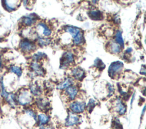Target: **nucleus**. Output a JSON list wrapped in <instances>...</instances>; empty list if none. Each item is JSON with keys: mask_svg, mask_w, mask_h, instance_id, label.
Segmentation results:
<instances>
[{"mask_svg": "<svg viewBox=\"0 0 146 129\" xmlns=\"http://www.w3.org/2000/svg\"><path fill=\"white\" fill-rule=\"evenodd\" d=\"M15 97L17 104L18 103L21 106H27L33 101V95L27 89H23L21 90L15 95Z\"/></svg>", "mask_w": 146, "mask_h": 129, "instance_id": "f257e3e1", "label": "nucleus"}, {"mask_svg": "<svg viewBox=\"0 0 146 129\" xmlns=\"http://www.w3.org/2000/svg\"><path fill=\"white\" fill-rule=\"evenodd\" d=\"M123 63L121 61H115L111 64L108 68V74L112 78H116L120 75L123 69Z\"/></svg>", "mask_w": 146, "mask_h": 129, "instance_id": "f03ea898", "label": "nucleus"}, {"mask_svg": "<svg viewBox=\"0 0 146 129\" xmlns=\"http://www.w3.org/2000/svg\"><path fill=\"white\" fill-rule=\"evenodd\" d=\"M74 62V56L71 52H65L60 59V66L62 68L68 67Z\"/></svg>", "mask_w": 146, "mask_h": 129, "instance_id": "7ed1b4c3", "label": "nucleus"}, {"mask_svg": "<svg viewBox=\"0 0 146 129\" xmlns=\"http://www.w3.org/2000/svg\"><path fill=\"white\" fill-rule=\"evenodd\" d=\"M19 47L21 51L25 53H30L34 51L35 48V45L28 40H23L21 41L19 44Z\"/></svg>", "mask_w": 146, "mask_h": 129, "instance_id": "20e7f679", "label": "nucleus"}, {"mask_svg": "<svg viewBox=\"0 0 146 129\" xmlns=\"http://www.w3.org/2000/svg\"><path fill=\"white\" fill-rule=\"evenodd\" d=\"M86 108V103L83 102H73L70 105V109L74 113H80L84 111Z\"/></svg>", "mask_w": 146, "mask_h": 129, "instance_id": "39448f33", "label": "nucleus"}, {"mask_svg": "<svg viewBox=\"0 0 146 129\" xmlns=\"http://www.w3.org/2000/svg\"><path fill=\"white\" fill-rule=\"evenodd\" d=\"M115 111L120 115H124L126 112V106L119 98H117L114 102Z\"/></svg>", "mask_w": 146, "mask_h": 129, "instance_id": "423d86ee", "label": "nucleus"}, {"mask_svg": "<svg viewBox=\"0 0 146 129\" xmlns=\"http://www.w3.org/2000/svg\"><path fill=\"white\" fill-rule=\"evenodd\" d=\"M79 117L74 113L70 112L66 120V125L67 126H71L76 124L79 123Z\"/></svg>", "mask_w": 146, "mask_h": 129, "instance_id": "0eeeda50", "label": "nucleus"}, {"mask_svg": "<svg viewBox=\"0 0 146 129\" xmlns=\"http://www.w3.org/2000/svg\"><path fill=\"white\" fill-rule=\"evenodd\" d=\"M4 7H6V10L9 11L15 10L18 6L19 3H17L18 1H4Z\"/></svg>", "mask_w": 146, "mask_h": 129, "instance_id": "6e6552de", "label": "nucleus"}, {"mask_svg": "<svg viewBox=\"0 0 146 129\" xmlns=\"http://www.w3.org/2000/svg\"><path fill=\"white\" fill-rule=\"evenodd\" d=\"M78 88L75 86H70L66 88V93L70 99L73 100L75 99L78 94Z\"/></svg>", "mask_w": 146, "mask_h": 129, "instance_id": "1a4fd4ad", "label": "nucleus"}, {"mask_svg": "<svg viewBox=\"0 0 146 129\" xmlns=\"http://www.w3.org/2000/svg\"><path fill=\"white\" fill-rule=\"evenodd\" d=\"M37 30L39 31V32H41L42 34L45 36H50L51 34V30L44 23H40L38 24L37 26Z\"/></svg>", "mask_w": 146, "mask_h": 129, "instance_id": "9d476101", "label": "nucleus"}, {"mask_svg": "<svg viewBox=\"0 0 146 129\" xmlns=\"http://www.w3.org/2000/svg\"><path fill=\"white\" fill-rule=\"evenodd\" d=\"M64 31L70 34L73 39H74L81 32L79 28L71 26H66L64 28Z\"/></svg>", "mask_w": 146, "mask_h": 129, "instance_id": "9b49d317", "label": "nucleus"}, {"mask_svg": "<svg viewBox=\"0 0 146 129\" xmlns=\"http://www.w3.org/2000/svg\"><path fill=\"white\" fill-rule=\"evenodd\" d=\"M72 74L74 78L77 80H82L84 77V71L79 67L74 68L72 70Z\"/></svg>", "mask_w": 146, "mask_h": 129, "instance_id": "f8f14e48", "label": "nucleus"}, {"mask_svg": "<svg viewBox=\"0 0 146 129\" xmlns=\"http://www.w3.org/2000/svg\"><path fill=\"white\" fill-rule=\"evenodd\" d=\"M31 68H32L33 70L37 75L43 76L44 74V69L36 61V62H34V63H33L31 64Z\"/></svg>", "mask_w": 146, "mask_h": 129, "instance_id": "ddd939ff", "label": "nucleus"}, {"mask_svg": "<svg viewBox=\"0 0 146 129\" xmlns=\"http://www.w3.org/2000/svg\"><path fill=\"white\" fill-rule=\"evenodd\" d=\"M88 15L90 16V17L93 19V20H101L103 19V14L101 13V11H100L98 10H91L89 13Z\"/></svg>", "mask_w": 146, "mask_h": 129, "instance_id": "4468645a", "label": "nucleus"}, {"mask_svg": "<svg viewBox=\"0 0 146 129\" xmlns=\"http://www.w3.org/2000/svg\"><path fill=\"white\" fill-rule=\"evenodd\" d=\"M74 84V81L71 78L68 77L64 80L62 82L58 85L56 88L58 89H64L68 87L71 86Z\"/></svg>", "mask_w": 146, "mask_h": 129, "instance_id": "2eb2a0df", "label": "nucleus"}, {"mask_svg": "<svg viewBox=\"0 0 146 129\" xmlns=\"http://www.w3.org/2000/svg\"><path fill=\"white\" fill-rule=\"evenodd\" d=\"M36 17L31 14L29 16H24L22 19V23L25 26H31L36 22Z\"/></svg>", "mask_w": 146, "mask_h": 129, "instance_id": "dca6fc26", "label": "nucleus"}, {"mask_svg": "<svg viewBox=\"0 0 146 129\" xmlns=\"http://www.w3.org/2000/svg\"><path fill=\"white\" fill-rule=\"evenodd\" d=\"M38 107L42 110H47L50 107L49 102L44 98L39 99L37 102Z\"/></svg>", "mask_w": 146, "mask_h": 129, "instance_id": "f3484780", "label": "nucleus"}, {"mask_svg": "<svg viewBox=\"0 0 146 129\" xmlns=\"http://www.w3.org/2000/svg\"><path fill=\"white\" fill-rule=\"evenodd\" d=\"M110 51L115 54L119 53L121 51V47L116 43L111 42L109 44Z\"/></svg>", "mask_w": 146, "mask_h": 129, "instance_id": "a211bd4d", "label": "nucleus"}, {"mask_svg": "<svg viewBox=\"0 0 146 129\" xmlns=\"http://www.w3.org/2000/svg\"><path fill=\"white\" fill-rule=\"evenodd\" d=\"M30 93L31 94L35 95V96H38L41 94L42 93V90L41 88L39 85L37 84H33L31 85L30 86Z\"/></svg>", "mask_w": 146, "mask_h": 129, "instance_id": "6ab92c4d", "label": "nucleus"}, {"mask_svg": "<svg viewBox=\"0 0 146 129\" xmlns=\"http://www.w3.org/2000/svg\"><path fill=\"white\" fill-rule=\"evenodd\" d=\"M50 120V118L45 114L40 113L38 115V122L40 126H43L47 124Z\"/></svg>", "mask_w": 146, "mask_h": 129, "instance_id": "aec40b11", "label": "nucleus"}, {"mask_svg": "<svg viewBox=\"0 0 146 129\" xmlns=\"http://www.w3.org/2000/svg\"><path fill=\"white\" fill-rule=\"evenodd\" d=\"M115 40L121 47H124V41L122 38L121 32L120 30H117L115 34Z\"/></svg>", "mask_w": 146, "mask_h": 129, "instance_id": "412c9836", "label": "nucleus"}, {"mask_svg": "<svg viewBox=\"0 0 146 129\" xmlns=\"http://www.w3.org/2000/svg\"><path fill=\"white\" fill-rule=\"evenodd\" d=\"M84 38L82 32H80L74 39H73V43L75 45L82 44L83 42Z\"/></svg>", "mask_w": 146, "mask_h": 129, "instance_id": "4be33fe9", "label": "nucleus"}, {"mask_svg": "<svg viewBox=\"0 0 146 129\" xmlns=\"http://www.w3.org/2000/svg\"><path fill=\"white\" fill-rule=\"evenodd\" d=\"M10 72L17 74L18 77H20L22 73V69H21V68L19 66H11L10 68Z\"/></svg>", "mask_w": 146, "mask_h": 129, "instance_id": "5701e85b", "label": "nucleus"}, {"mask_svg": "<svg viewBox=\"0 0 146 129\" xmlns=\"http://www.w3.org/2000/svg\"><path fill=\"white\" fill-rule=\"evenodd\" d=\"M95 106V101L93 99H91L90 100V101L88 102V103L86 106V108L89 112H91V111H92V110H93V109L94 108Z\"/></svg>", "mask_w": 146, "mask_h": 129, "instance_id": "b1692460", "label": "nucleus"}, {"mask_svg": "<svg viewBox=\"0 0 146 129\" xmlns=\"http://www.w3.org/2000/svg\"><path fill=\"white\" fill-rule=\"evenodd\" d=\"M95 65L96 67L99 68V69L101 70L105 68V65L103 64V63L102 61V60L98 58L96 59L95 61Z\"/></svg>", "mask_w": 146, "mask_h": 129, "instance_id": "393cba45", "label": "nucleus"}, {"mask_svg": "<svg viewBox=\"0 0 146 129\" xmlns=\"http://www.w3.org/2000/svg\"><path fill=\"white\" fill-rule=\"evenodd\" d=\"M45 56V55L42 52H38L37 54H35L33 56V59L35 60V61H38L39 60H40V59H42V57H43Z\"/></svg>", "mask_w": 146, "mask_h": 129, "instance_id": "a878e982", "label": "nucleus"}, {"mask_svg": "<svg viewBox=\"0 0 146 129\" xmlns=\"http://www.w3.org/2000/svg\"><path fill=\"white\" fill-rule=\"evenodd\" d=\"M40 129H52V127H51L46 126V127H42Z\"/></svg>", "mask_w": 146, "mask_h": 129, "instance_id": "bb28decb", "label": "nucleus"}, {"mask_svg": "<svg viewBox=\"0 0 146 129\" xmlns=\"http://www.w3.org/2000/svg\"><path fill=\"white\" fill-rule=\"evenodd\" d=\"M1 66H2V63H1V62L0 61V67H1Z\"/></svg>", "mask_w": 146, "mask_h": 129, "instance_id": "cd10ccee", "label": "nucleus"}]
</instances>
